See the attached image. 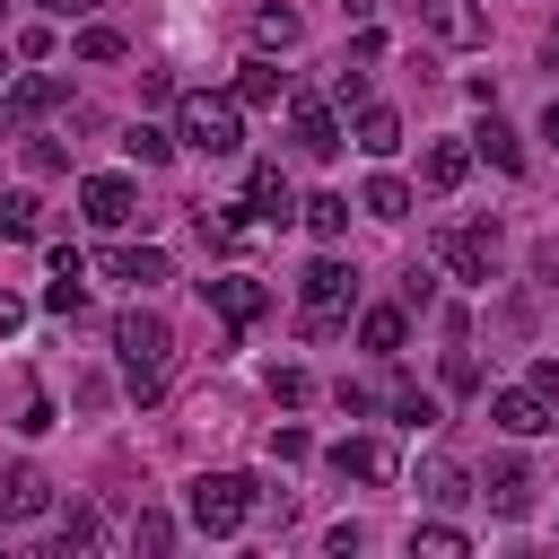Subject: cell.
Segmentation results:
<instances>
[{
	"label": "cell",
	"mask_w": 559,
	"mask_h": 559,
	"mask_svg": "<svg viewBox=\"0 0 559 559\" xmlns=\"http://www.w3.org/2000/svg\"><path fill=\"white\" fill-rule=\"evenodd\" d=\"M245 192H253V210H262V218H297V201H288V175H280V166H253V175H245Z\"/></svg>",
	"instance_id": "ffe728a7"
},
{
	"label": "cell",
	"mask_w": 559,
	"mask_h": 559,
	"mask_svg": "<svg viewBox=\"0 0 559 559\" xmlns=\"http://www.w3.org/2000/svg\"><path fill=\"white\" fill-rule=\"evenodd\" d=\"M288 131H297L306 157H332V148H341V122H332L323 96H288Z\"/></svg>",
	"instance_id": "30bf717a"
},
{
	"label": "cell",
	"mask_w": 559,
	"mask_h": 559,
	"mask_svg": "<svg viewBox=\"0 0 559 559\" xmlns=\"http://www.w3.org/2000/svg\"><path fill=\"white\" fill-rule=\"evenodd\" d=\"M402 9H411V17H419L437 44H445V52H472V44L489 35V17H480L472 0H402Z\"/></svg>",
	"instance_id": "8992f818"
},
{
	"label": "cell",
	"mask_w": 559,
	"mask_h": 559,
	"mask_svg": "<svg viewBox=\"0 0 559 559\" xmlns=\"http://www.w3.org/2000/svg\"><path fill=\"white\" fill-rule=\"evenodd\" d=\"M349 140H358L367 157H393V148H402V114H393V105H358V131H349Z\"/></svg>",
	"instance_id": "9a60e30c"
},
{
	"label": "cell",
	"mask_w": 559,
	"mask_h": 559,
	"mask_svg": "<svg viewBox=\"0 0 559 559\" xmlns=\"http://www.w3.org/2000/svg\"><path fill=\"white\" fill-rule=\"evenodd\" d=\"M52 280H87V253L79 245H52Z\"/></svg>",
	"instance_id": "8d00e7d4"
},
{
	"label": "cell",
	"mask_w": 559,
	"mask_h": 559,
	"mask_svg": "<svg viewBox=\"0 0 559 559\" xmlns=\"http://www.w3.org/2000/svg\"><path fill=\"white\" fill-rule=\"evenodd\" d=\"M533 271H542V280L559 288V245H533Z\"/></svg>",
	"instance_id": "60d3db41"
},
{
	"label": "cell",
	"mask_w": 559,
	"mask_h": 559,
	"mask_svg": "<svg viewBox=\"0 0 559 559\" xmlns=\"http://www.w3.org/2000/svg\"><path fill=\"white\" fill-rule=\"evenodd\" d=\"M253 35H262L271 52H288V44H297V9H280V0H271V9L253 17Z\"/></svg>",
	"instance_id": "4316f807"
},
{
	"label": "cell",
	"mask_w": 559,
	"mask_h": 559,
	"mask_svg": "<svg viewBox=\"0 0 559 559\" xmlns=\"http://www.w3.org/2000/svg\"><path fill=\"white\" fill-rule=\"evenodd\" d=\"M105 280H131V288H157V280H166V253H157V245H122V253H105Z\"/></svg>",
	"instance_id": "e0dca14e"
},
{
	"label": "cell",
	"mask_w": 559,
	"mask_h": 559,
	"mask_svg": "<svg viewBox=\"0 0 559 559\" xmlns=\"http://www.w3.org/2000/svg\"><path fill=\"white\" fill-rule=\"evenodd\" d=\"M393 419H402V428H437L445 411H437V393H419V384H402V393H393Z\"/></svg>",
	"instance_id": "d4e9b609"
},
{
	"label": "cell",
	"mask_w": 559,
	"mask_h": 559,
	"mask_svg": "<svg viewBox=\"0 0 559 559\" xmlns=\"http://www.w3.org/2000/svg\"><path fill=\"white\" fill-rule=\"evenodd\" d=\"M533 489H542V480H533V472H524L515 454H498V463H489V480H480L489 515H507V524H515V515H533Z\"/></svg>",
	"instance_id": "52a82bcc"
},
{
	"label": "cell",
	"mask_w": 559,
	"mask_h": 559,
	"mask_svg": "<svg viewBox=\"0 0 559 559\" xmlns=\"http://www.w3.org/2000/svg\"><path fill=\"white\" fill-rule=\"evenodd\" d=\"M61 542H70V550H87V542H105V515H96V507H70V524H61Z\"/></svg>",
	"instance_id": "4dcf8cb0"
},
{
	"label": "cell",
	"mask_w": 559,
	"mask_h": 559,
	"mask_svg": "<svg viewBox=\"0 0 559 559\" xmlns=\"http://www.w3.org/2000/svg\"><path fill=\"white\" fill-rule=\"evenodd\" d=\"M332 472H341V480H393V454H384L376 437H341V445H332Z\"/></svg>",
	"instance_id": "4fadbf2b"
},
{
	"label": "cell",
	"mask_w": 559,
	"mask_h": 559,
	"mask_svg": "<svg viewBox=\"0 0 559 559\" xmlns=\"http://www.w3.org/2000/svg\"><path fill=\"white\" fill-rule=\"evenodd\" d=\"M437 253H445V271H454L463 288H489V271H498V227H437Z\"/></svg>",
	"instance_id": "5b68a950"
},
{
	"label": "cell",
	"mask_w": 559,
	"mask_h": 559,
	"mask_svg": "<svg viewBox=\"0 0 559 559\" xmlns=\"http://www.w3.org/2000/svg\"><path fill=\"white\" fill-rule=\"evenodd\" d=\"M201 288H210V306H218L227 323H253V314L271 306V288H262L253 271H218V280H201Z\"/></svg>",
	"instance_id": "8fae6325"
},
{
	"label": "cell",
	"mask_w": 559,
	"mask_h": 559,
	"mask_svg": "<svg viewBox=\"0 0 559 559\" xmlns=\"http://www.w3.org/2000/svg\"><path fill=\"white\" fill-rule=\"evenodd\" d=\"M419 175H428V192H454V183L472 175V148H463V140H428V157H419Z\"/></svg>",
	"instance_id": "2e32d148"
},
{
	"label": "cell",
	"mask_w": 559,
	"mask_h": 559,
	"mask_svg": "<svg viewBox=\"0 0 559 559\" xmlns=\"http://www.w3.org/2000/svg\"><path fill=\"white\" fill-rule=\"evenodd\" d=\"M114 349H122V384H131L140 402H157V393H166V358H175V332H166L148 306H131V314L114 323Z\"/></svg>",
	"instance_id": "6da1fadb"
},
{
	"label": "cell",
	"mask_w": 559,
	"mask_h": 559,
	"mask_svg": "<svg viewBox=\"0 0 559 559\" xmlns=\"http://www.w3.org/2000/svg\"><path fill=\"white\" fill-rule=\"evenodd\" d=\"M35 227H44V218H35V192H0V236H17V245H26Z\"/></svg>",
	"instance_id": "484cf974"
},
{
	"label": "cell",
	"mask_w": 559,
	"mask_h": 559,
	"mask_svg": "<svg viewBox=\"0 0 559 559\" xmlns=\"http://www.w3.org/2000/svg\"><path fill=\"white\" fill-rule=\"evenodd\" d=\"M79 201H87V218H96V227H131V218H140L131 175H87V183H79Z\"/></svg>",
	"instance_id": "9c48e42d"
},
{
	"label": "cell",
	"mask_w": 559,
	"mask_h": 559,
	"mask_svg": "<svg viewBox=\"0 0 559 559\" xmlns=\"http://www.w3.org/2000/svg\"><path fill=\"white\" fill-rule=\"evenodd\" d=\"M183 515H192L201 533H236V524L253 515V480H245V472H201V480L183 489Z\"/></svg>",
	"instance_id": "3957f363"
},
{
	"label": "cell",
	"mask_w": 559,
	"mask_h": 559,
	"mask_svg": "<svg viewBox=\"0 0 559 559\" xmlns=\"http://www.w3.org/2000/svg\"><path fill=\"white\" fill-rule=\"evenodd\" d=\"M44 507H52V480H44L35 463H9V472H0V524H35Z\"/></svg>",
	"instance_id": "ba28073f"
},
{
	"label": "cell",
	"mask_w": 559,
	"mask_h": 559,
	"mask_svg": "<svg viewBox=\"0 0 559 559\" xmlns=\"http://www.w3.org/2000/svg\"><path fill=\"white\" fill-rule=\"evenodd\" d=\"M131 542H140V550H166V542H175V524H166V515H140V524H131Z\"/></svg>",
	"instance_id": "d590c367"
},
{
	"label": "cell",
	"mask_w": 559,
	"mask_h": 559,
	"mask_svg": "<svg viewBox=\"0 0 559 559\" xmlns=\"http://www.w3.org/2000/svg\"><path fill=\"white\" fill-rule=\"evenodd\" d=\"M314 384H306V367H271V402H306Z\"/></svg>",
	"instance_id": "d6a6232c"
},
{
	"label": "cell",
	"mask_w": 559,
	"mask_h": 559,
	"mask_svg": "<svg viewBox=\"0 0 559 559\" xmlns=\"http://www.w3.org/2000/svg\"><path fill=\"white\" fill-rule=\"evenodd\" d=\"M306 227H314L323 245H332V236H349V201H341V192H314V201H306Z\"/></svg>",
	"instance_id": "cb8c5ba5"
},
{
	"label": "cell",
	"mask_w": 559,
	"mask_h": 559,
	"mask_svg": "<svg viewBox=\"0 0 559 559\" xmlns=\"http://www.w3.org/2000/svg\"><path fill=\"white\" fill-rule=\"evenodd\" d=\"M0 96H9V52H0Z\"/></svg>",
	"instance_id": "ee69618b"
},
{
	"label": "cell",
	"mask_w": 559,
	"mask_h": 559,
	"mask_svg": "<svg viewBox=\"0 0 559 559\" xmlns=\"http://www.w3.org/2000/svg\"><path fill=\"white\" fill-rule=\"evenodd\" d=\"M358 210H367V218H411V183H402V175H367Z\"/></svg>",
	"instance_id": "44dd1931"
},
{
	"label": "cell",
	"mask_w": 559,
	"mask_h": 559,
	"mask_svg": "<svg viewBox=\"0 0 559 559\" xmlns=\"http://www.w3.org/2000/svg\"><path fill=\"white\" fill-rule=\"evenodd\" d=\"M349 288H358V271L349 262H306V280H297V297H306V341H332L341 332V314H349Z\"/></svg>",
	"instance_id": "7a4b0ae2"
},
{
	"label": "cell",
	"mask_w": 559,
	"mask_h": 559,
	"mask_svg": "<svg viewBox=\"0 0 559 559\" xmlns=\"http://www.w3.org/2000/svg\"><path fill=\"white\" fill-rule=\"evenodd\" d=\"M79 61H122V35L87 17V26H79Z\"/></svg>",
	"instance_id": "f546056e"
},
{
	"label": "cell",
	"mask_w": 559,
	"mask_h": 559,
	"mask_svg": "<svg viewBox=\"0 0 559 559\" xmlns=\"http://www.w3.org/2000/svg\"><path fill=\"white\" fill-rule=\"evenodd\" d=\"M17 323H26V306H17V297H9V288H0V341H9V332H17Z\"/></svg>",
	"instance_id": "b9f144b4"
},
{
	"label": "cell",
	"mask_w": 559,
	"mask_h": 559,
	"mask_svg": "<svg viewBox=\"0 0 559 559\" xmlns=\"http://www.w3.org/2000/svg\"><path fill=\"white\" fill-rule=\"evenodd\" d=\"M271 454H280V463H306V454H314V437H306V428H280V437H271Z\"/></svg>",
	"instance_id": "e575fe53"
},
{
	"label": "cell",
	"mask_w": 559,
	"mask_h": 559,
	"mask_svg": "<svg viewBox=\"0 0 559 559\" xmlns=\"http://www.w3.org/2000/svg\"><path fill=\"white\" fill-rule=\"evenodd\" d=\"M280 96H288V70H271V61L236 70V105H280Z\"/></svg>",
	"instance_id": "d6986e66"
},
{
	"label": "cell",
	"mask_w": 559,
	"mask_h": 559,
	"mask_svg": "<svg viewBox=\"0 0 559 559\" xmlns=\"http://www.w3.org/2000/svg\"><path fill=\"white\" fill-rule=\"evenodd\" d=\"M175 140H183V148H201V157H236V148H245V122H236V105H227V96H183Z\"/></svg>",
	"instance_id": "277c9868"
},
{
	"label": "cell",
	"mask_w": 559,
	"mask_h": 559,
	"mask_svg": "<svg viewBox=\"0 0 559 559\" xmlns=\"http://www.w3.org/2000/svg\"><path fill=\"white\" fill-rule=\"evenodd\" d=\"M542 140H550V148H559V96H550V114H542Z\"/></svg>",
	"instance_id": "7bdbcfd3"
},
{
	"label": "cell",
	"mask_w": 559,
	"mask_h": 559,
	"mask_svg": "<svg viewBox=\"0 0 559 559\" xmlns=\"http://www.w3.org/2000/svg\"><path fill=\"white\" fill-rule=\"evenodd\" d=\"M419 498H437V507H463V498H472V472H463L454 454H428V463H419Z\"/></svg>",
	"instance_id": "5bb4252c"
},
{
	"label": "cell",
	"mask_w": 559,
	"mask_h": 559,
	"mask_svg": "<svg viewBox=\"0 0 559 559\" xmlns=\"http://www.w3.org/2000/svg\"><path fill=\"white\" fill-rule=\"evenodd\" d=\"M61 96H70L61 79H9V105H17V114H52Z\"/></svg>",
	"instance_id": "603a6c76"
},
{
	"label": "cell",
	"mask_w": 559,
	"mask_h": 559,
	"mask_svg": "<svg viewBox=\"0 0 559 559\" xmlns=\"http://www.w3.org/2000/svg\"><path fill=\"white\" fill-rule=\"evenodd\" d=\"M411 550H428V559H463V533H454V524H411Z\"/></svg>",
	"instance_id": "f1b7e54d"
},
{
	"label": "cell",
	"mask_w": 559,
	"mask_h": 559,
	"mask_svg": "<svg viewBox=\"0 0 559 559\" xmlns=\"http://www.w3.org/2000/svg\"><path fill=\"white\" fill-rule=\"evenodd\" d=\"M122 148H131L140 166H166V148H175V140H166L157 122H131V131H122Z\"/></svg>",
	"instance_id": "83f0119b"
},
{
	"label": "cell",
	"mask_w": 559,
	"mask_h": 559,
	"mask_svg": "<svg viewBox=\"0 0 559 559\" xmlns=\"http://www.w3.org/2000/svg\"><path fill=\"white\" fill-rule=\"evenodd\" d=\"M17 428H26V437H44V428H52V402H44V393H26V411H17Z\"/></svg>",
	"instance_id": "74e56055"
},
{
	"label": "cell",
	"mask_w": 559,
	"mask_h": 559,
	"mask_svg": "<svg viewBox=\"0 0 559 559\" xmlns=\"http://www.w3.org/2000/svg\"><path fill=\"white\" fill-rule=\"evenodd\" d=\"M480 384V367H472V349H445V393H472Z\"/></svg>",
	"instance_id": "1f68e13d"
},
{
	"label": "cell",
	"mask_w": 559,
	"mask_h": 559,
	"mask_svg": "<svg viewBox=\"0 0 559 559\" xmlns=\"http://www.w3.org/2000/svg\"><path fill=\"white\" fill-rule=\"evenodd\" d=\"M44 9H52V17H79V26H87V17L105 9V0H44Z\"/></svg>",
	"instance_id": "ab89813d"
},
{
	"label": "cell",
	"mask_w": 559,
	"mask_h": 559,
	"mask_svg": "<svg viewBox=\"0 0 559 559\" xmlns=\"http://www.w3.org/2000/svg\"><path fill=\"white\" fill-rule=\"evenodd\" d=\"M533 393H542V402L559 411V358H542V367H533Z\"/></svg>",
	"instance_id": "f35d334b"
},
{
	"label": "cell",
	"mask_w": 559,
	"mask_h": 559,
	"mask_svg": "<svg viewBox=\"0 0 559 559\" xmlns=\"http://www.w3.org/2000/svg\"><path fill=\"white\" fill-rule=\"evenodd\" d=\"M489 419H498L507 437H542V428H550V402H542L533 384H507V393L489 402Z\"/></svg>",
	"instance_id": "7c38bea8"
},
{
	"label": "cell",
	"mask_w": 559,
	"mask_h": 559,
	"mask_svg": "<svg viewBox=\"0 0 559 559\" xmlns=\"http://www.w3.org/2000/svg\"><path fill=\"white\" fill-rule=\"evenodd\" d=\"M472 148H480V157H489V166H498V175H524V140H515V131H507V122H498V114H489V122H480V131H472Z\"/></svg>",
	"instance_id": "ac0fdd59"
},
{
	"label": "cell",
	"mask_w": 559,
	"mask_h": 559,
	"mask_svg": "<svg viewBox=\"0 0 559 559\" xmlns=\"http://www.w3.org/2000/svg\"><path fill=\"white\" fill-rule=\"evenodd\" d=\"M332 105H367V70H349V61H341V79H332Z\"/></svg>",
	"instance_id": "836d02e7"
},
{
	"label": "cell",
	"mask_w": 559,
	"mask_h": 559,
	"mask_svg": "<svg viewBox=\"0 0 559 559\" xmlns=\"http://www.w3.org/2000/svg\"><path fill=\"white\" fill-rule=\"evenodd\" d=\"M402 332H411V323H402V306H376V314L358 323V341H367L376 358H393V349H402Z\"/></svg>",
	"instance_id": "7402d4cb"
}]
</instances>
